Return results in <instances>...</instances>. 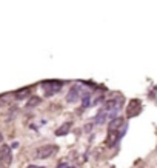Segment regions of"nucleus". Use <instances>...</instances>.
Segmentation results:
<instances>
[{"mask_svg":"<svg viewBox=\"0 0 157 168\" xmlns=\"http://www.w3.org/2000/svg\"><path fill=\"white\" fill-rule=\"evenodd\" d=\"M57 151H59V148L56 145H43V147L36 150L34 158L36 159H48V158H51V156L56 154Z\"/></svg>","mask_w":157,"mask_h":168,"instance_id":"f257e3e1","label":"nucleus"},{"mask_svg":"<svg viewBox=\"0 0 157 168\" xmlns=\"http://www.w3.org/2000/svg\"><path fill=\"white\" fill-rule=\"evenodd\" d=\"M62 82H59V80H48V82H43L42 86H43V90H45V94L46 97H51L54 96L56 93H59V91L62 90Z\"/></svg>","mask_w":157,"mask_h":168,"instance_id":"f03ea898","label":"nucleus"},{"mask_svg":"<svg viewBox=\"0 0 157 168\" xmlns=\"http://www.w3.org/2000/svg\"><path fill=\"white\" fill-rule=\"evenodd\" d=\"M140 111H142V104H140V100L133 99V100L128 104V108H126V116H128V117H136Z\"/></svg>","mask_w":157,"mask_h":168,"instance_id":"7ed1b4c3","label":"nucleus"},{"mask_svg":"<svg viewBox=\"0 0 157 168\" xmlns=\"http://www.w3.org/2000/svg\"><path fill=\"white\" fill-rule=\"evenodd\" d=\"M123 125H125V119H123V117H114V119H111L110 125H108V131H120V128Z\"/></svg>","mask_w":157,"mask_h":168,"instance_id":"20e7f679","label":"nucleus"},{"mask_svg":"<svg viewBox=\"0 0 157 168\" xmlns=\"http://www.w3.org/2000/svg\"><path fill=\"white\" fill-rule=\"evenodd\" d=\"M80 97V86L79 85H74L71 86V90H69V93L66 96V102L68 104H74V102H77Z\"/></svg>","mask_w":157,"mask_h":168,"instance_id":"39448f33","label":"nucleus"},{"mask_svg":"<svg viewBox=\"0 0 157 168\" xmlns=\"http://www.w3.org/2000/svg\"><path fill=\"white\" fill-rule=\"evenodd\" d=\"M0 151H2V164L5 167H8L11 164V160H13V154H11V148L8 147V145H2V148H0Z\"/></svg>","mask_w":157,"mask_h":168,"instance_id":"423d86ee","label":"nucleus"},{"mask_svg":"<svg viewBox=\"0 0 157 168\" xmlns=\"http://www.w3.org/2000/svg\"><path fill=\"white\" fill-rule=\"evenodd\" d=\"M122 133L120 131H108V137H106V145L108 147H114L117 144V140L120 139Z\"/></svg>","mask_w":157,"mask_h":168,"instance_id":"0eeeda50","label":"nucleus"},{"mask_svg":"<svg viewBox=\"0 0 157 168\" xmlns=\"http://www.w3.org/2000/svg\"><path fill=\"white\" fill-rule=\"evenodd\" d=\"M69 127H71V122L63 123V125L56 131V136H65V134H68V133H69Z\"/></svg>","mask_w":157,"mask_h":168,"instance_id":"6e6552de","label":"nucleus"},{"mask_svg":"<svg viewBox=\"0 0 157 168\" xmlns=\"http://www.w3.org/2000/svg\"><path fill=\"white\" fill-rule=\"evenodd\" d=\"M14 96H15V99H19V100L25 99V97H28V96H29V88H25V90H19V91H15Z\"/></svg>","mask_w":157,"mask_h":168,"instance_id":"1a4fd4ad","label":"nucleus"},{"mask_svg":"<svg viewBox=\"0 0 157 168\" xmlns=\"http://www.w3.org/2000/svg\"><path fill=\"white\" fill-rule=\"evenodd\" d=\"M40 102H42L40 97H31L29 102H28V106H29V108H31V106H37V105L40 104Z\"/></svg>","mask_w":157,"mask_h":168,"instance_id":"9d476101","label":"nucleus"},{"mask_svg":"<svg viewBox=\"0 0 157 168\" xmlns=\"http://www.w3.org/2000/svg\"><path fill=\"white\" fill-rule=\"evenodd\" d=\"M106 117H108V114H106L105 111H102L100 114H99V117H96V123H103L106 120Z\"/></svg>","mask_w":157,"mask_h":168,"instance_id":"9b49d317","label":"nucleus"},{"mask_svg":"<svg viewBox=\"0 0 157 168\" xmlns=\"http://www.w3.org/2000/svg\"><path fill=\"white\" fill-rule=\"evenodd\" d=\"M82 106L83 108H88L89 106V93L83 94V97H82Z\"/></svg>","mask_w":157,"mask_h":168,"instance_id":"f8f14e48","label":"nucleus"},{"mask_svg":"<svg viewBox=\"0 0 157 168\" xmlns=\"http://www.w3.org/2000/svg\"><path fill=\"white\" fill-rule=\"evenodd\" d=\"M83 128H85V133H89L91 130H93V123H88V125H85Z\"/></svg>","mask_w":157,"mask_h":168,"instance_id":"ddd939ff","label":"nucleus"},{"mask_svg":"<svg viewBox=\"0 0 157 168\" xmlns=\"http://www.w3.org/2000/svg\"><path fill=\"white\" fill-rule=\"evenodd\" d=\"M57 168H69V165H66V164H59Z\"/></svg>","mask_w":157,"mask_h":168,"instance_id":"4468645a","label":"nucleus"},{"mask_svg":"<svg viewBox=\"0 0 157 168\" xmlns=\"http://www.w3.org/2000/svg\"><path fill=\"white\" fill-rule=\"evenodd\" d=\"M26 168H43V167H40V165H28Z\"/></svg>","mask_w":157,"mask_h":168,"instance_id":"2eb2a0df","label":"nucleus"},{"mask_svg":"<svg viewBox=\"0 0 157 168\" xmlns=\"http://www.w3.org/2000/svg\"><path fill=\"white\" fill-rule=\"evenodd\" d=\"M2 142H3V134L0 133V144H2Z\"/></svg>","mask_w":157,"mask_h":168,"instance_id":"dca6fc26","label":"nucleus"},{"mask_svg":"<svg viewBox=\"0 0 157 168\" xmlns=\"http://www.w3.org/2000/svg\"><path fill=\"white\" fill-rule=\"evenodd\" d=\"M0 164H2V151H0Z\"/></svg>","mask_w":157,"mask_h":168,"instance_id":"f3484780","label":"nucleus"},{"mask_svg":"<svg viewBox=\"0 0 157 168\" xmlns=\"http://www.w3.org/2000/svg\"><path fill=\"white\" fill-rule=\"evenodd\" d=\"M0 168H6V167H5L3 164H0Z\"/></svg>","mask_w":157,"mask_h":168,"instance_id":"a211bd4d","label":"nucleus"},{"mask_svg":"<svg viewBox=\"0 0 157 168\" xmlns=\"http://www.w3.org/2000/svg\"><path fill=\"white\" fill-rule=\"evenodd\" d=\"M69 168H74V167H71V165H69Z\"/></svg>","mask_w":157,"mask_h":168,"instance_id":"6ab92c4d","label":"nucleus"}]
</instances>
